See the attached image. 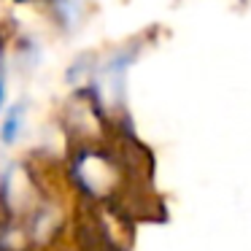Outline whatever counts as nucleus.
<instances>
[{"mask_svg": "<svg viewBox=\"0 0 251 251\" xmlns=\"http://www.w3.org/2000/svg\"><path fill=\"white\" fill-rule=\"evenodd\" d=\"M17 3H38V0H17Z\"/></svg>", "mask_w": 251, "mask_h": 251, "instance_id": "obj_3", "label": "nucleus"}, {"mask_svg": "<svg viewBox=\"0 0 251 251\" xmlns=\"http://www.w3.org/2000/svg\"><path fill=\"white\" fill-rule=\"evenodd\" d=\"M25 116H27V103L25 100L8 105L6 116H3V125H0V143L3 146H14L19 141L22 127H25Z\"/></svg>", "mask_w": 251, "mask_h": 251, "instance_id": "obj_1", "label": "nucleus"}, {"mask_svg": "<svg viewBox=\"0 0 251 251\" xmlns=\"http://www.w3.org/2000/svg\"><path fill=\"white\" fill-rule=\"evenodd\" d=\"M6 105V76H3V68H0V111Z\"/></svg>", "mask_w": 251, "mask_h": 251, "instance_id": "obj_2", "label": "nucleus"}]
</instances>
